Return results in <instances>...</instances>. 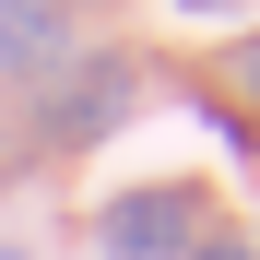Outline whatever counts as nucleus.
Masks as SVG:
<instances>
[{
	"label": "nucleus",
	"instance_id": "nucleus-1",
	"mask_svg": "<svg viewBox=\"0 0 260 260\" xmlns=\"http://www.w3.org/2000/svg\"><path fill=\"white\" fill-rule=\"evenodd\" d=\"M95 237H107V260H189V248H201V189H178V178L118 189V201L95 213Z\"/></svg>",
	"mask_w": 260,
	"mask_h": 260
},
{
	"label": "nucleus",
	"instance_id": "nucleus-2",
	"mask_svg": "<svg viewBox=\"0 0 260 260\" xmlns=\"http://www.w3.org/2000/svg\"><path fill=\"white\" fill-rule=\"evenodd\" d=\"M130 107H142V71H130V59H59V83H48V142H107Z\"/></svg>",
	"mask_w": 260,
	"mask_h": 260
},
{
	"label": "nucleus",
	"instance_id": "nucleus-3",
	"mask_svg": "<svg viewBox=\"0 0 260 260\" xmlns=\"http://www.w3.org/2000/svg\"><path fill=\"white\" fill-rule=\"evenodd\" d=\"M0 59L12 71H59L71 59V12L59 0H0Z\"/></svg>",
	"mask_w": 260,
	"mask_h": 260
},
{
	"label": "nucleus",
	"instance_id": "nucleus-4",
	"mask_svg": "<svg viewBox=\"0 0 260 260\" xmlns=\"http://www.w3.org/2000/svg\"><path fill=\"white\" fill-rule=\"evenodd\" d=\"M225 83H237V95H260V36H237V48H225Z\"/></svg>",
	"mask_w": 260,
	"mask_h": 260
},
{
	"label": "nucleus",
	"instance_id": "nucleus-5",
	"mask_svg": "<svg viewBox=\"0 0 260 260\" xmlns=\"http://www.w3.org/2000/svg\"><path fill=\"white\" fill-rule=\"evenodd\" d=\"M189 260H260V248H248V237H213V225H201V248H189Z\"/></svg>",
	"mask_w": 260,
	"mask_h": 260
},
{
	"label": "nucleus",
	"instance_id": "nucleus-6",
	"mask_svg": "<svg viewBox=\"0 0 260 260\" xmlns=\"http://www.w3.org/2000/svg\"><path fill=\"white\" fill-rule=\"evenodd\" d=\"M178 12H225V0H178Z\"/></svg>",
	"mask_w": 260,
	"mask_h": 260
},
{
	"label": "nucleus",
	"instance_id": "nucleus-7",
	"mask_svg": "<svg viewBox=\"0 0 260 260\" xmlns=\"http://www.w3.org/2000/svg\"><path fill=\"white\" fill-rule=\"evenodd\" d=\"M0 260H24V248H0Z\"/></svg>",
	"mask_w": 260,
	"mask_h": 260
}]
</instances>
